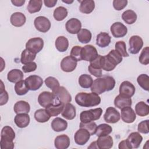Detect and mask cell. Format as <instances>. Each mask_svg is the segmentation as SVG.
Wrapping results in <instances>:
<instances>
[{
	"mask_svg": "<svg viewBox=\"0 0 149 149\" xmlns=\"http://www.w3.org/2000/svg\"><path fill=\"white\" fill-rule=\"evenodd\" d=\"M115 86L114 78L110 76L98 77L93 81L91 87V91L97 94H101L105 91L113 89Z\"/></svg>",
	"mask_w": 149,
	"mask_h": 149,
	"instance_id": "1",
	"label": "cell"
},
{
	"mask_svg": "<svg viewBox=\"0 0 149 149\" xmlns=\"http://www.w3.org/2000/svg\"><path fill=\"white\" fill-rule=\"evenodd\" d=\"M75 101L77 105L83 107H92L99 105L101 102L100 97L94 93H78L75 97Z\"/></svg>",
	"mask_w": 149,
	"mask_h": 149,
	"instance_id": "2",
	"label": "cell"
},
{
	"mask_svg": "<svg viewBox=\"0 0 149 149\" xmlns=\"http://www.w3.org/2000/svg\"><path fill=\"white\" fill-rule=\"evenodd\" d=\"M102 113V109L101 108L83 111L80 114V120L81 122H88L96 120L100 118Z\"/></svg>",
	"mask_w": 149,
	"mask_h": 149,
	"instance_id": "3",
	"label": "cell"
},
{
	"mask_svg": "<svg viewBox=\"0 0 149 149\" xmlns=\"http://www.w3.org/2000/svg\"><path fill=\"white\" fill-rule=\"evenodd\" d=\"M59 102L55 94L49 91H43L38 97V102L42 107L46 108L51 104Z\"/></svg>",
	"mask_w": 149,
	"mask_h": 149,
	"instance_id": "4",
	"label": "cell"
},
{
	"mask_svg": "<svg viewBox=\"0 0 149 149\" xmlns=\"http://www.w3.org/2000/svg\"><path fill=\"white\" fill-rule=\"evenodd\" d=\"M44 47V41L40 37H34L29 39L26 44V48L37 54L40 52Z\"/></svg>",
	"mask_w": 149,
	"mask_h": 149,
	"instance_id": "5",
	"label": "cell"
},
{
	"mask_svg": "<svg viewBox=\"0 0 149 149\" xmlns=\"http://www.w3.org/2000/svg\"><path fill=\"white\" fill-rule=\"evenodd\" d=\"M98 55L97 50L93 45H86L81 48V60L90 62L95 59Z\"/></svg>",
	"mask_w": 149,
	"mask_h": 149,
	"instance_id": "6",
	"label": "cell"
},
{
	"mask_svg": "<svg viewBox=\"0 0 149 149\" xmlns=\"http://www.w3.org/2000/svg\"><path fill=\"white\" fill-rule=\"evenodd\" d=\"M34 24L36 29L41 33H47L49 31L51 25L49 20L42 16L37 17L34 19Z\"/></svg>",
	"mask_w": 149,
	"mask_h": 149,
	"instance_id": "7",
	"label": "cell"
},
{
	"mask_svg": "<svg viewBox=\"0 0 149 149\" xmlns=\"http://www.w3.org/2000/svg\"><path fill=\"white\" fill-rule=\"evenodd\" d=\"M129 51L132 54H138L143 46V41L139 36H133L129 40Z\"/></svg>",
	"mask_w": 149,
	"mask_h": 149,
	"instance_id": "8",
	"label": "cell"
},
{
	"mask_svg": "<svg viewBox=\"0 0 149 149\" xmlns=\"http://www.w3.org/2000/svg\"><path fill=\"white\" fill-rule=\"evenodd\" d=\"M25 82L29 90L36 91L38 90L43 84V80L37 75H31L27 77Z\"/></svg>",
	"mask_w": 149,
	"mask_h": 149,
	"instance_id": "9",
	"label": "cell"
},
{
	"mask_svg": "<svg viewBox=\"0 0 149 149\" xmlns=\"http://www.w3.org/2000/svg\"><path fill=\"white\" fill-rule=\"evenodd\" d=\"M77 61L72 56H67L62 59L61 62V69L65 72H72L76 68Z\"/></svg>",
	"mask_w": 149,
	"mask_h": 149,
	"instance_id": "10",
	"label": "cell"
},
{
	"mask_svg": "<svg viewBox=\"0 0 149 149\" xmlns=\"http://www.w3.org/2000/svg\"><path fill=\"white\" fill-rule=\"evenodd\" d=\"M104 120L109 123H115L120 119V113L115 108L110 107L107 108L104 115Z\"/></svg>",
	"mask_w": 149,
	"mask_h": 149,
	"instance_id": "11",
	"label": "cell"
},
{
	"mask_svg": "<svg viewBox=\"0 0 149 149\" xmlns=\"http://www.w3.org/2000/svg\"><path fill=\"white\" fill-rule=\"evenodd\" d=\"M110 30L112 36L115 38L123 37L127 33V27L119 22L113 23L111 26Z\"/></svg>",
	"mask_w": 149,
	"mask_h": 149,
	"instance_id": "12",
	"label": "cell"
},
{
	"mask_svg": "<svg viewBox=\"0 0 149 149\" xmlns=\"http://www.w3.org/2000/svg\"><path fill=\"white\" fill-rule=\"evenodd\" d=\"M91 134L86 129L80 128L74 134V139L77 145H84L90 139Z\"/></svg>",
	"mask_w": 149,
	"mask_h": 149,
	"instance_id": "13",
	"label": "cell"
},
{
	"mask_svg": "<svg viewBox=\"0 0 149 149\" xmlns=\"http://www.w3.org/2000/svg\"><path fill=\"white\" fill-rule=\"evenodd\" d=\"M136 88L134 85L129 81H123L119 86V94L131 98L135 93Z\"/></svg>",
	"mask_w": 149,
	"mask_h": 149,
	"instance_id": "14",
	"label": "cell"
},
{
	"mask_svg": "<svg viewBox=\"0 0 149 149\" xmlns=\"http://www.w3.org/2000/svg\"><path fill=\"white\" fill-rule=\"evenodd\" d=\"M58 100L64 105L70 103L72 101V96L69 91L63 86H60L59 88L54 93Z\"/></svg>",
	"mask_w": 149,
	"mask_h": 149,
	"instance_id": "15",
	"label": "cell"
},
{
	"mask_svg": "<svg viewBox=\"0 0 149 149\" xmlns=\"http://www.w3.org/2000/svg\"><path fill=\"white\" fill-rule=\"evenodd\" d=\"M65 27L68 32L70 34H77L81 28V22L76 18H71L68 20L65 24Z\"/></svg>",
	"mask_w": 149,
	"mask_h": 149,
	"instance_id": "16",
	"label": "cell"
},
{
	"mask_svg": "<svg viewBox=\"0 0 149 149\" xmlns=\"http://www.w3.org/2000/svg\"><path fill=\"white\" fill-rule=\"evenodd\" d=\"M126 140L128 143L129 149L137 148L142 142L143 137L139 132H135L131 133Z\"/></svg>",
	"mask_w": 149,
	"mask_h": 149,
	"instance_id": "17",
	"label": "cell"
},
{
	"mask_svg": "<svg viewBox=\"0 0 149 149\" xmlns=\"http://www.w3.org/2000/svg\"><path fill=\"white\" fill-rule=\"evenodd\" d=\"M121 110V118L122 120L127 123H132L136 119V114L130 107H126Z\"/></svg>",
	"mask_w": 149,
	"mask_h": 149,
	"instance_id": "18",
	"label": "cell"
},
{
	"mask_svg": "<svg viewBox=\"0 0 149 149\" xmlns=\"http://www.w3.org/2000/svg\"><path fill=\"white\" fill-rule=\"evenodd\" d=\"M96 142L99 149H109L112 148L113 144L112 137L109 135L98 137Z\"/></svg>",
	"mask_w": 149,
	"mask_h": 149,
	"instance_id": "19",
	"label": "cell"
},
{
	"mask_svg": "<svg viewBox=\"0 0 149 149\" xmlns=\"http://www.w3.org/2000/svg\"><path fill=\"white\" fill-rule=\"evenodd\" d=\"M70 139L66 134H61L55 139L54 145L57 149H66L70 146Z\"/></svg>",
	"mask_w": 149,
	"mask_h": 149,
	"instance_id": "20",
	"label": "cell"
},
{
	"mask_svg": "<svg viewBox=\"0 0 149 149\" xmlns=\"http://www.w3.org/2000/svg\"><path fill=\"white\" fill-rule=\"evenodd\" d=\"M132 104V101L131 98L125 97L119 94L117 95L114 100L115 106L119 109L126 107H131Z\"/></svg>",
	"mask_w": 149,
	"mask_h": 149,
	"instance_id": "21",
	"label": "cell"
},
{
	"mask_svg": "<svg viewBox=\"0 0 149 149\" xmlns=\"http://www.w3.org/2000/svg\"><path fill=\"white\" fill-rule=\"evenodd\" d=\"M61 115L64 118L68 120L73 119L76 115L75 107L70 103L64 105Z\"/></svg>",
	"mask_w": 149,
	"mask_h": 149,
	"instance_id": "22",
	"label": "cell"
},
{
	"mask_svg": "<svg viewBox=\"0 0 149 149\" xmlns=\"http://www.w3.org/2000/svg\"><path fill=\"white\" fill-rule=\"evenodd\" d=\"M30 121V118L27 113L17 114L15 118L14 122L16 126L19 128H24L27 127Z\"/></svg>",
	"mask_w": 149,
	"mask_h": 149,
	"instance_id": "23",
	"label": "cell"
},
{
	"mask_svg": "<svg viewBox=\"0 0 149 149\" xmlns=\"http://www.w3.org/2000/svg\"><path fill=\"white\" fill-rule=\"evenodd\" d=\"M51 127L55 132H60L65 130L68 127V122L59 117L54 119L51 122Z\"/></svg>",
	"mask_w": 149,
	"mask_h": 149,
	"instance_id": "24",
	"label": "cell"
},
{
	"mask_svg": "<svg viewBox=\"0 0 149 149\" xmlns=\"http://www.w3.org/2000/svg\"><path fill=\"white\" fill-rule=\"evenodd\" d=\"M26 21L25 15L22 12L13 13L10 16V23L15 27H21Z\"/></svg>",
	"mask_w": 149,
	"mask_h": 149,
	"instance_id": "25",
	"label": "cell"
},
{
	"mask_svg": "<svg viewBox=\"0 0 149 149\" xmlns=\"http://www.w3.org/2000/svg\"><path fill=\"white\" fill-rule=\"evenodd\" d=\"M111 40V37L108 33L101 32L97 36L96 44L101 48H105L109 45Z\"/></svg>",
	"mask_w": 149,
	"mask_h": 149,
	"instance_id": "26",
	"label": "cell"
},
{
	"mask_svg": "<svg viewBox=\"0 0 149 149\" xmlns=\"http://www.w3.org/2000/svg\"><path fill=\"white\" fill-rule=\"evenodd\" d=\"M80 2L79 10L85 14H89L91 13L95 8V2L93 0H83L79 1Z\"/></svg>",
	"mask_w": 149,
	"mask_h": 149,
	"instance_id": "27",
	"label": "cell"
},
{
	"mask_svg": "<svg viewBox=\"0 0 149 149\" xmlns=\"http://www.w3.org/2000/svg\"><path fill=\"white\" fill-rule=\"evenodd\" d=\"M13 110L16 114L29 113L30 110V106L27 102L21 100L15 103L13 107Z\"/></svg>",
	"mask_w": 149,
	"mask_h": 149,
	"instance_id": "28",
	"label": "cell"
},
{
	"mask_svg": "<svg viewBox=\"0 0 149 149\" xmlns=\"http://www.w3.org/2000/svg\"><path fill=\"white\" fill-rule=\"evenodd\" d=\"M23 76V73L22 70L18 69H14L8 73L7 79L10 82L16 83L17 82L22 80Z\"/></svg>",
	"mask_w": 149,
	"mask_h": 149,
	"instance_id": "29",
	"label": "cell"
},
{
	"mask_svg": "<svg viewBox=\"0 0 149 149\" xmlns=\"http://www.w3.org/2000/svg\"><path fill=\"white\" fill-rule=\"evenodd\" d=\"M63 107V104L58 102L49 105L45 108V109L51 116H56L62 112Z\"/></svg>",
	"mask_w": 149,
	"mask_h": 149,
	"instance_id": "30",
	"label": "cell"
},
{
	"mask_svg": "<svg viewBox=\"0 0 149 149\" xmlns=\"http://www.w3.org/2000/svg\"><path fill=\"white\" fill-rule=\"evenodd\" d=\"M15 136V132L10 126H5L2 129L1 140L13 141Z\"/></svg>",
	"mask_w": 149,
	"mask_h": 149,
	"instance_id": "31",
	"label": "cell"
},
{
	"mask_svg": "<svg viewBox=\"0 0 149 149\" xmlns=\"http://www.w3.org/2000/svg\"><path fill=\"white\" fill-rule=\"evenodd\" d=\"M55 45L58 51L65 52L69 47L68 40L64 36H59L55 40Z\"/></svg>",
	"mask_w": 149,
	"mask_h": 149,
	"instance_id": "32",
	"label": "cell"
},
{
	"mask_svg": "<svg viewBox=\"0 0 149 149\" xmlns=\"http://www.w3.org/2000/svg\"><path fill=\"white\" fill-rule=\"evenodd\" d=\"M51 116L45 109H39L34 112L35 119L40 123H44L48 122Z\"/></svg>",
	"mask_w": 149,
	"mask_h": 149,
	"instance_id": "33",
	"label": "cell"
},
{
	"mask_svg": "<svg viewBox=\"0 0 149 149\" xmlns=\"http://www.w3.org/2000/svg\"><path fill=\"white\" fill-rule=\"evenodd\" d=\"M104 65L102 69L107 72H110L113 70L118 65V63H116V62L108 54L104 56Z\"/></svg>",
	"mask_w": 149,
	"mask_h": 149,
	"instance_id": "34",
	"label": "cell"
},
{
	"mask_svg": "<svg viewBox=\"0 0 149 149\" xmlns=\"http://www.w3.org/2000/svg\"><path fill=\"white\" fill-rule=\"evenodd\" d=\"M137 16L136 12L130 9L125 11L122 15V19L128 24H132L135 23L137 20Z\"/></svg>",
	"mask_w": 149,
	"mask_h": 149,
	"instance_id": "35",
	"label": "cell"
},
{
	"mask_svg": "<svg viewBox=\"0 0 149 149\" xmlns=\"http://www.w3.org/2000/svg\"><path fill=\"white\" fill-rule=\"evenodd\" d=\"M77 34L78 40L82 44H87L91 40V33L86 29H81Z\"/></svg>",
	"mask_w": 149,
	"mask_h": 149,
	"instance_id": "36",
	"label": "cell"
},
{
	"mask_svg": "<svg viewBox=\"0 0 149 149\" xmlns=\"http://www.w3.org/2000/svg\"><path fill=\"white\" fill-rule=\"evenodd\" d=\"M135 111L139 116H146L149 113V106L144 101H140L135 106Z\"/></svg>",
	"mask_w": 149,
	"mask_h": 149,
	"instance_id": "37",
	"label": "cell"
},
{
	"mask_svg": "<svg viewBox=\"0 0 149 149\" xmlns=\"http://www.w3.org/2000/svg\"><path fill=\"white\" fill-rule=\"evenodd\" d=\"M36 57V54L31 52L27 49H24L21 54L20 62L22 64L26 65L28 63L33 62Z\"/></svg>",
	"mask_w": 149,
	"mask_h": 149,
	"instance_id": "38",
	"label": "cell"
},
{
	"mask_svg": "<svg viewBox=\"0 0 149 149\" xmlns=\"http://www.w3.org/2000/svg\"><path fill=\"white\" fill-rule=\"evenodd\" d=\"M42 1L41 0H30L29 1L27 9L30 13L38 12L42 8Z\"/></svg>",
	"mask_w": 149,
	"mask_h": 149,
	"instance_id": "39",
	"label": "cell"
},
{
	"mask_svg": "<svg viewBox=\"0 0 149 149\" xmlns=\"http://www.w3.org/2000/svg\"><path fill=\"white\" fill-rule=\"evenodd\" d=\"M79 85L84 88H88L91 87L93 83V78L90 75L87 74H81L78 80Z\"/></svg>",
	"mask_w": 149,
	"mask_h": 149,
	"instance_id": "40",
	"label": "cell"
},
{
	"mask_svg": "<svg viewBox=\"0 0 149 149\" xmlns=\"http://www.w3.org/2000/svg\"><path fill=\"white\" fill-rule=\"evenodd\" d=\"M112 132V128L110 125L107 123H102L97 126L95 134L98 137L103 136L109 135Z\"/></svg>",
	"mask_w": 149,
	"mask_h": 149,
	"instance_id": "41",
	"label": "cell"
},
{
	"mask_svg": "<svg viewBox=\"0 0 149 149\" xmlns=\"http://www.w3.org/2000/svg\"><path fill=\"white\" fill-rule=\"evenodd\" d=\"M68 14V12L66 8L63 6H59L54 10L53 16L56 20L62 21L67 17Z\"/></svg>",
	"mask_w": 149,
	"mask_h": 149,
	"instance_id": "42",
	"label": "cell"
},
{
	"mask_svg": "<svg viewBox=\"0 0 149 149\" xmlns=\"http://www.w3.org/2000/svg\"><path fill=\"white\" fill-rule=\"evenodd\" d=\"M45 84L47 87L52 90V93L55 92L60 87L58 80L52 76H49L45 79Z\"/></svg>",
	"mask_w": 149,
	"mask_h": 149,
	"instance_id": "43",
	"label": "cell"
},
{
	"mask_svg": "<svg viewBox=\"0 0 149 149\" xmlns=\"http://www.w3.org/2000/svg\"><path fill=\"white\" fill-rule=\"evenodd\" d=\"M29 88L26 86L25 80H20L17 82L15 86V91L17 95H23L27 93Z\"/></svg>",
	"mask_w": 149,
	"mask_h": 149,
	"instance_id": "44",
	"label": "cell"
},
{
	"mask_svg": "<svg viewBox=\"0 0 149 149\" xmlns=\"http://www.w3.org/2000/svg\"><path fill=\"white\" fill-rule=\"evenodd\" d=\"M139 85L144 90H149V76L146 74H140L137 79Z\"/></svg>",
	"mask_w": 149,
	"mask_h": 149,
	"instance_id": "45",
	"label": "cell"
},
{
	"mask_svg": "<svg viewBox=\"0 0 149 149\" xmlns=\"http://www.w3.org/2000/svg\"><path fill=\"white\" fill-rule=\"evenodd\" d=\"M79 126H80V128H84V129H86L87 130H88L90 134H91V136L95 134L97 127V124L93 121H91L88 122H81L80 123Z\"/></svg>",
	"mask_w": 149,
	"mask_h": 149,
	"instance_id": "46",
	"label": "cell"
},
{
	"mask_svg": "<svg viewBox=\"0 0 149 149\" xmlns=\"http://www.w3.org/2000/svg\"><path fill=\"white\" fill-rule=\"evenodd\" d=\"M115 50H116L122 57H128L129 54L126 51V43L123 41H119L115 43Z\"/></svg>",
	"mask_w": 149,
	"mask_h": 149,
	"instance_id": "47",
	"label": "cell"
},
{
	"mask_svg": "<svg viewBox=\"0 0 149 149\" xmlns=\"http://www.w3.org/2000/svg\"><path fill=\"white\" fill-rule=\"evenodd\" d=\"M139 62L143 65H147L149 63V48L146 47L143 49L139 58Z\"/></svg>",
	"mask_w": 149,
	"mask_h": 149,
	"instance_id": "48",
	"label": "cell"
},
{
	"mask_svg": "<svg viewBox=\"0 0 149 149\" xmlns=\"http://www.w3.org/2000/svg\"><path fill=\"white\" fill-rule=\"evenodd\" d=\"M104 56L98 55L95 59L90 62V66H91L93 68L102 69L104 65Z\"/></svg>",
	"mask_w": 149,
	"mask_h": 149,
	"instance_id": "49",
	"label": "cell"
},
{
	"mask_svg": "<svg viewBox=\"0 0 149 149\" xmlns=\"http://www.w3.org/2000/svg\"><path fill=\"white\" fill-rule=\"evenodd\" d=\"M0 97H1V100H0V105L2 106L5 104H6V102L8 101V94L7 93V91L5 90V87L3 84L2 81L1 80V90H0Z\"/></svg>",
	"mask_w": 149,
	"mask_h": 149,
	"instance_id": "50",
	"label": "cell"
},
{
	"mask_svg": "<svg viewBox=\"0 0 149 149\" xmlns=\"http://www.w3.org/2000/svg\"><path fill=\"white\" fill-rule=\"evenodd\" d=\"M81 48L82 47H81L80 46L76 45L72 48L70 51V56L74 58L77 61H81Z\"/></svg>",
	"mask_w": 149,
	"mask_h": 149,
	"instance_id": "51",
	"label": "cell"
},
{
	"mask_svg": "<svg viewBox=\"0 0 149 149\" xmlns=\"http://www.w3.org/2000/svg\"><path fill=\"white\" fill-rule=\"evenodd\" d=\"M137 130L140 133L143 134H148L149 133L148 120L147 119L140 122L137 126Z\"/></svg>",
	"mask_w": 149,
	"mask_h": 149,
	"instance_id": "52",
	"label": "cell"
},
{
	"mask_svg": "<svg viewBox=\"0 0 149 149\" xmlns=\"http://www.w3.org/2000/svg\"><path fill=\"white\" fill-rule=\"evenodd\" d=\"M127 0H114L113 6L116 10H121L127 6Z\"/></svg>",
	"mask_w": 149,
	"mask_h": 149,
	"instance_id": "53",
	"label": "cell"
},
{
	"mask_svg": "<svg viewBox=\"0 0 149 149\" xmlns=\"http://www.w3.org/2000/svg\"><path fill=\"white\" fill-rule=\"evenodd\" d=\"M37 64L34 62H31L30 63H28L26 65H24L22 69L24 73H29L31 72H34L37 69Z\"/></svg>",
	"mask_w": 149,
	"mask_h": 149,
	"instance_id": "54",
	"label": "cell"
},
{
	"mask_svg": "<svg viewBox=\"0 0 149 149\" xmlns=\"http://www.w3.org/2000/svg\"><path fill=\"white\" fill-rule=\"evenodd\" d=\"M118 64L122 61V56L115 49H112L108 54Z\"/></svg>",
	"mask_w": 149,
	"mask_h": 149,
	"instance_id": "55",
	"label": "cell"
},
{
	"mask_svg": "<svg viewBox=\"0 0 149 149\" xmlns=\"http://www.w3.org/2000/svg\"><path fill=\"white\" fill-rule=\"evenodd\" d=\"M88 71H89V72L91 74L93 75L94 76H95L97 78L101 77L102 75L101 69L93 68V67H91V66L89 65L88 67Z\"/></svg>",
	"mask_w": 149,
	"mask_h": 149,
	"instance_id": "56",
	"label": "cell"
},
{
	"mask_svg": "<svg viewBox=\"0 0 149 149\" xmlns=\"http://www.w3.org/2000/svg\"><path fill=\"white\" fill-rule=\"evenodd\" d=\"M14 148L13 141L1 140V149H13Z\"/></svg>",
	"mask_w": 149,
	"mask_h": 149,
	"instance_id": "57",
	"label": "cell"
},
{
	"mask_svg": "<svg viewBox=\"0 0 149 149\" xmlns=\"http://www.w3.org/2000/svg\"><path fill=\"white\" fill-rule=\"evenodd\" d=\"M57 2V0H44V3L48 8H53Z\"/></svg>",
	"mask_w": 149,
	"mask_h": 149,
	"instance_id": "58",
	"label": "cell"
},
{
	"mask_svg": "<svg viewBox=\"0 0 149 149\" xmlns=\"http://www.w3.org/2000/svg\"><path fill=\"white\" fill-rule=\"evenodd\" d=\"M118 148L119 149H129V147L128 146V143L126 140L121 141L119 144Z\"/></svg>",
	"mask_w": 149,
	"mask_h": 149,
	"instance_id": "59",
	"label": "cell"
},
{
	"mask_svg": "<svg viewBox=\"0 0 149 149\" xmlns=\"http://www.w3.org/2000/svg\"><path fill=\"white\" fill-rule=\"evenodd\" d=\"M11 2L13 3V5L17 7H20L23 6V5L25 3V0H12Z\"/></svg>",
	"mask_w": 149,
	"mask_h": 149,
	"instance_id": "60",
	"label": "cell"
},
{
	"mask_svg": "<svg viewBox=\"0 0 149 149\" xmlns=\"http://www.w3.org/2000/svg\"><path fill=\"white\" fill-rule=\"evenodd\" d=\"M88 148H98V146L97 145V142L96 141H93L92 142L90 146L88 147Z\"/></svg>",
	"mask_w": 149,
	"mask_h": 149,
	"instance_id": "61",
	"label": "cell"
},
{
	"mask_svg": "<svg viewBox=\"0 0 149 149\" xmlns=\"http://www.w3.org/2000/svg\"><path fill=\"white\" fill-rule=\"evenodd\" d=\"M62 2H65V3H72L73 2V1H63L62 0Z\"/></svg>",
	"mask_w": 149,
	"mask_h": 149,
	"instance_id": "62",
	"label": "cell"
}]
</instances>
